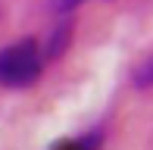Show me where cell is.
Returning a JSON list of instances; mask_svg holds the SVG:
<instances>
[{
    "mask_svg": "<svg viewBox=\"0 0 153 150\" xmlns=\"http://www.w3.org/2000/svg\"><path fill=\"white\" fill-rule=\"evenodd\" d=\"M41 69H44V56L38 41L31 38H22L0 50V88H28L38 81Z\"/></svg>",
    "mask_w": 153,
    "mask_h": 150,
    "instance_id": "obj_1",
    "label": "cell"
},
{
    "mask_svg": "<svg viewBox=\"0 0 153 150\" xmlns=\"http://www.w3.org/2000/svg\"><path fill=\"white\" fill-rule=\"evenodd\" d=\"M56 150H97V138H78V141H66Z\"/></svg>",
    "mask_w": 153,
    "mask_h": 150,
    "instance_id": "obj_2",
    "label": "cell"
},
{
    "mask_svg": "<svg viewBox=\"0 0 153 150\" xmlns=\"http://www.w3.org/2000/svg\"><path fill=\"white\" fill-rule=\"evenodd\" d=\"M50 3H53V10H59V13H69V10H75V6L88 3V0H50Z\"/></svg>",
    "mask_w": 153,
    "mask_h": 150,
    "instance_id": "obj_3",
    "label": "cell"
}]
</instances>
